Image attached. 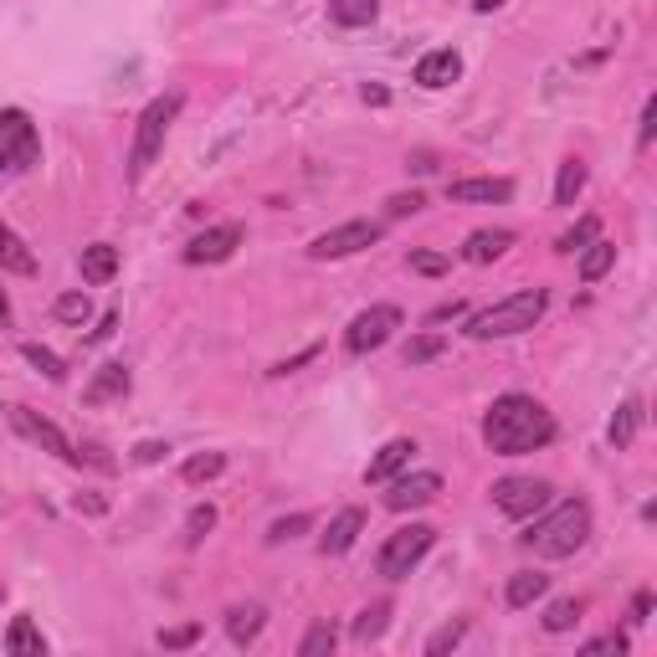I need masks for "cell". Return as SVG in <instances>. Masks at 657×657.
<instances>
[{
    "label": "cell",
    "instance_id": "obj_1",
    "mask_svg": "<svg viewBox=\"0 0 657 657\" xmlns=\"http://www.w3.org/2000/svg\"><path fill=\"white\" fill-rule=\"evenodd\" d=\"M483 442H488V453H499V457L539 453V447H549V442H555V416H549V411L539 407L534 396L509 391V396H499V401L488 407Z\"/></svg>",
    "mask_w": 657,
    "mask_h": 657
},
{
    "label": "cell",
    "instance_id": "obj_2",
    "mask_svg": "<svg viewBox=\"0 0 657 657\" xmlns=\"http://www.w3.org/2000/svg\"><path fill=\"white\" fill-rule=\"evenodd\" d=\"M519 539H524L534 555H545V560H565V555H576V549L591 539V503L586 499L555 503V509H549L545 519H534Z\"/></svg>",
    "mask_w": 657,
    "mask_h": 657
},
{
    "label": "cell",
    "instance_id": "obj_3",
    "mask_svg": "<svg viewBox=\"0 0 657 657\" xmlns=\"http://www.w3.org/2000/svg\"><path fill=\"white\" fill-rule=\"evenodd\" d=\"M549 309V293L545 288H519V293L499 298V303H488L483 313H472L468 319V339L488 345V339H514V334H530Z\"/></svg>",
    "mask_w": 657,
    "mask_h": 657
},
{
    "label": "cell",
    "instance_id": "obj_4",
    "mask_svg": "<svg viewBox=\"0 0 657 657\" xmlns=\"http://www.w3.org/2000/svg\"><path fill=\"white\" fill-rule=\"evenodd\" d=\"M180 103H186V98L170 88V93L149 98V109L140 113V124H134V144H129V180H134V186H140L144 175H149V165L159 159V149H165V134H170Z\"/></svg>",
    "mask_w": 657,
    "mask_h": 657
},
{
    "label": "cell",
    "instance_id": "obj_5",
    "mask_svg": "<svg viewBox=\"0 0 657 657\" xmlns=\"http://www.w3.org/2000/svg\"><path fill=\"white\" fill-rule=\"evenodd\" d=\"M432 545H437V530L432 524H407V530H396L386 545H380L376 555V570L386 580H407L416 565L432 555Z\"/></svg>",
    "mask_w": 657,
    "mask_h": 657
},
{
    "label": "cell",
    "instance_id": "obj_6",
    "mask_svg": "<svg viewBox=\"0 0 657 657\" xmlns=\"http://www.w3.org/2000/svg\"><path fill=\"white\" fill-rule=\"evenodd\" d=\"M42 159V134H36L26 109H0V170L21 175Z\"/></svg>",
    "mask_w": 657,
    "mask_h": 657
},
{
    "label": "cell",
    "instance_id": "obj_7",
    "mask_svg": "<svg viewBox=\"0 0 657 657\" xmlns=\"http://www.w3.org/2000/svg\"><path fill=\"white\" fill-rule=\"evenodd\" d=\"M380 236H386V221H345V226H334V232L313 236L309 257L313 263H339V257H355V252L376 247Z\"/></svg>",
    "mask_w": 657,
    "mask_h": 657
},
{
    "label": "cell",
    "instance_id": "obj_8",
    "mask_svg": "<svg viewBox=\"0 0 657 657\" xmlns=\"http://www.w3.org/2000/svg\"><path fill=\"white\" fill-rule=\"evenodd\" d=\"M401 328V309L396 303H370L365 313H355L345 328V349L349 355H376L386 339Z\"/></svg>",
    "mask_w": 657,
    "mask_h": 657
},
{
    "label": "cell",
    "instance_id": "obj_9",
    "mask_svg": "<svg viewBox=\"0 0 657 657\" xmlns=\"http://www.w3.org/2000/svg\"><path fill=\"white\" fill-rule=\"evenodd\" d=\"M11 426H16L26 442H36L42 453H52V457H63V463H73V468H82V453L73 447V437H67L57 422H47L42 411H32V407H11Z\"/></svg>",
    "mask_w": 657,
    "mask_h": 657
},
{
    "label": "cell",
    "instance_id": "obj_10",
    "mask_svg": "<svg viewBox=\"0 0 657 657\" xmlns=\"http://www.w3.org/2000/svg\"><path fill=\"white\" fill-rule=\"evenodd\" d=\"M549 499H555V488L545 478H499L493 483V509L509 519H534L539 509H549Z\"/></svg>",
    "mask_w": 657,
    "mask_h": 657
},
{
    "label": "cell",
    "instance_id": "obj_11",
    "mask_svg": "<svg viewBox=\"0 0 657 657\" xmlns=\"http://www.w3.org/2000/svg\"><path fill=\"white\" fill-rule=\"evenodd\" d=\"M437 493H442V472H407V478H391L386 509H396V514H411V509L437 503Z\"/></svg>",
    "mask_w": 657,
    "mask_h": 657
},
{
    "label": "cell",
    "instance_id": "obj_12",
    "mask_svg": "<svg viewBox=\"0 0 657 657\" xmlns=\"http://www.w3.org/2000/svg\"><path fill=\"white\" fill-rule=\"evenodd\" d=\"M236 247H242V226H236V221H221V226H211V232L190 236V247H186V263H190V267H205V263H226V257H232Z\"/></svg>",
    "mask_w": 657,
    "mask_h": 657
},
{
    "label": "cell",
    "instance_id": "obj_13",
    "mask_svg": "<svg viewBox=\"0 0 657 657\" xmlns=\"http://www.w3.org/2000/svg\"><path fill=\"white\" fill-rule=\"evenodd\" d=\"M447 196L457 205H503L514 196V180H493V175H483V180H453Z\"/></svg>",
    "mask_w": 657,
    "mask_h": 657
},
{
    "label": "cell",
    "instance_id": "obj_14",
    "mask_svg": "<svg viewBox=\"0 0 657 657\" xmlns=\"http://www.w3.org/2000/svg\"><path fill=\"white\" fill-rule=\"evenodd\" d=\"M509 247H514V232H509V226H483V232H472L468 242H463V263L488 267V263H499Z\"/></svg>",
    "mask_w": 657,
    "mask_h": 657
},
{
    "label": "cell",
    "instance_id": "obj_15",
    "mask_svg": "<svg viewBox=\"0 0 657 657\" xmlns=\"http://www.w3.org/2000/svg\"><path fill=\"white\" fill-rule=\"evenodd\" d=\"M411 453H416V442H411V437H391L376 457H370V468H365V483H391L396 472L411 463Z\"/></svg>",
    "mask_w": 657,
    "mask_h": 657
},
{
    "label": "cell",
    "instance_id": "obj_16",
    "mask_svg": "<svg viewBox=\"0 0 657 657\" xmlns=\"http://www.w3.org/2000/svg\"><path fill=\"white\" fill-rule=\"evenodd\" d=\"M457 73H463V57H457L453 47L426 52L422 63H416V82H422V88H447V82H457Z\"/></svg>",
    "mask_w": 657,
    "mask_h": 657
},
{
    "label": "cell",
    "instance_id": "obj_17",
    "mask_svg": "<svg viewBox=\"0 0 657 657\" xmlns=\"http://www.w3.org/2000/svg\"><path fill=\"white\" fill-rule=\"evenodd\" d=\"M360 530H365L360 509H339V514H334V524L324 530V539H319V549H324V555H345V549L360 539Z\"/></svg>",
    "mask_w": 657,
    "mask_h": 657
},
{
    "label": "cell",
    "instance_id": "obj_18",
    "mask_svg": "<svg viewBox=\"0 0 657 657\" xmlns=\"http://www.w3.org/2000/svg\"><path fill=\"white\" fill-rule=\"evenodd\" d=\"M78 267H82V282L103 288V282H113V272H119V247H109V242H93V247H82Z\"/></svg>",
    "mask_w": 657,
    "mask_h": 657
},
{
    "label": "cell",
    "instance_id": "obj_19",
    "mask_svg": "<svg viewBox=\"0 0 657 657\" xmlns=\"http://www.w3.org/2000/svg\"><path fill=\"white\" fill-rule=\"evenodd\" d=\"M124 396H129V370L124 365H103V370L88 380L82 401H88V407H103V401H124Z\"/></svg>",
    "mask_w": 657,
    "mask_h": 657
},
{
    "label": "cell",
    "instance_id": "obj_20",
    "mask_svg": "<svg viewBox=\"0 0 657 657\" xmlns=\"http://www.w3.org/2000/svg\"><path fill=\"white\" fill-rule=\"evenodd\" d=\"M0 267H5V272H21V278H32V272H36L32 247L11 232V221H5V216H0Z\"/></svg>",
    "mask_w": 657,
    "mask_h": 657
},
{
    "label": "cell",
    "instance_id": "obj_21",
    "mask_svg": "<svg viewBox=\"0 0 657 657\" xmlns=\"http://www.w3.org/2000/svg\"><path fill=\"white\" fill-rule=\"evenodd\" d=\"M263 622H267V611L252 601V606H232L226 611V632H232L236 647H252V642L263 637Z\"/></svg>",
    "mask_w": 657,
    "mask_h": 657
},
{
    "label": "cell",
    "instance_id": "obj_22",
    "mask_svg": "<svg viewBox=\"0 0 657 657\" xmlns=\"http://www.w3.org/2000/svg\"><path fill=\"white\" fill-rule=\"evenodd\" d=\"M5 653L11 657H42L47 653V637L32 626V616H16V622H11V632H5Z\"/></svg>",
    "mask_w": 657,
    "mask_h": 657
},
{
    "label": "cell",
    "instance_id": "obj_23",
    "mask_svg": "<svg viewBox=\"0 0 657 657\" xmlns=\"http://www.w3.org/2000/svg\"><path fill=\"white\" fill-rule=\"evenodd\" d=\"M611 263H616V247H611V242H601V236H591V242L580 247V282L606 278Z\"/></svg>",
    "mask_w": 657,
    "mask_h": 657
},
{
    "label": "cell",
    "instance_id": "obj_24",
    "mask_svg": "<svg viewBox=\"0 0 657 657\" xmlns=\"http://www.w3.org/2000/svg\"><path fill=\"white\" fill-rule=\"evenodd\" d=\"M380 16V0H328V21L334 26H370Z\"/></svg>",
    "mask_w": 657,
    "mask_h": 657
},
{
    "label": "cell",
    "instance_id": "obj_25",
    "mask_svg": "<svg viewBox=\"0 0 657 657\" xmlns=\"http://www.w3.org/2000/svg\"><path fill=\"white\" fill-rule=\"evenodd\" d=\"M549 591V576H539V570H519V576H509V606H534L539 595Z\"/></svg>",
    "mask_w": 657,
    "mask_h": 657
},
{
    "label": "cell",
    "instance_id": "obj_26",
    "mask_svg": "<svg viewBox=\"0 0 657 657\" xmlns=\"http://www.w3.org/2000/svg\"><path fill=\"white\" fill-rule=\"evenodd\" d=\"M637 426H642V401H622V411H616V416H611V426H606L611 447H632Z\"/></svg>",
    "mask_w": 657,
    "mask_h": 657
},
{
    "label": "cell",
    "instance_id": "obj_27",
    "mask_svg": "<svg viewBox=\"0 0 657 657\" xmlns=\"http://www.w3.org/2000/svg\"><path fill=\"white\" fill-rule=\"evenodd\" d=\"M580 190H586V165H580V159H565L560 180H555V205H576Z\"/></svg>",
    "mask_w": 657,
    "mask_h": 657
},
{
    "label": "cell",
    "instance_id": "obj_28",
    "mask_svg": "<svg viewBox=\"0 0 657 657\" xmlns=\"http://www.w3.org/2000/svg\"><path fill=\"white\" fill-rule=\"evenodd\" d=\"M186 483H211V478H221L226 472V453H201V457H190L186 468Z\"/></svg>",
    "mask_w": 657,
    "mask_h": 657
},
{
    "label": "cell",
    "instance_id": "obj_29",
    "mask_svg": "<svg viewBox=\"0 0 657 657\" xmlns=\"http://www.w3.org/2000/svg\"><path fill=\"white\" fill-rule=\"evenodd\" d=\"M21 360H26V365H36V370H42V376H47V380H63V376H67V365L57 360V355H52L47 345H21Z\"/></svg>",
    "mask_w": 657,
    "mask_h": 657
},
{
    "label": "cell",
    "instance_id": "obj_30",
    "mask_svg": "<svg viewBox=\"0 0 657 657\" xmlns=\"http://www.w3.org/2000/svg\"><path fill=\"white\" fill-rule=\"evenodd\" d=\"M580 601H570V595H565V601H555V606L545 611V632H555V637H560V632H570V626L580 622Z\"/></svg>",
    "mask_w": 657,
    "mask_h": 657
},
{
    "label": "cell",
    "instance_id": "obj_31",
    "mask_svg": "<svg viewBox=\"0 0 657 657\" xmlns=\"http://www.w3.org/2000/svg\"><path fill=\"white\" fill-rule=\"evenodd\" d=\"M386 616H391V606H386V601H376V606H365V611H360V622H355V637H360V642L386 637Z\"/></svg>",
    "mask_w": 657,
    "mask_h": 657
},
{
    "label": "cell",
    "instance_id": "obj_32",
    "mask_svg": "<svg viewBox=\"0 0 657 657\" xmlns=\"http://www.w3.org/2000/svg\"><path fill=\"white\" fill-rule=\"evenodd\" d=\"M52 313H57L63 324H88V313H93V303H88V293H63L57 303H52Z\"/></svg>",
    "mask_w": 657,
    "mask_h": 657
},
{
    "label": "cell",
    "instance_id": "obj_33",
    "mask_svg": "<svg viewBox=\"0 0 657 657\" xmlns=\"http://www.w3.org/2000/svg\"><path fill=\"white\" fill-rule=\"evenodd\" d=\"M211 530H216V509H211V503H196L186 519V545H201Z\"/></svg>",
    "mask_w": 657,
    "mask_h": 657
},
{
    "label": "cell",
    "instance_id": "obj_34",
    "mask_svg": "<svg viewBox=\"0 0 657 657\" xmlns=\"http://www.w3.org/2000/svg\"><path fill=\"white\" fill-rule=\"evenodd\" d=\"M334 642H339V637H334V626L319 622V626L309 632V637L298 642V657H324V653H334Z\"/></svg>",
    "mask_w": 657,
    "mask_h": 657
},
{
    "label": "cell",
    "instance_id": "obj_35",
    "mask_svg": "<svg viewBox=\"0 0 657 657\" xmlns=\"http://www.w3.org/2000/svg\"><path fill=\"white\" fill-rule=\"evenodd\" d=\"M591 236H601V221H595V216H580L576 226H570V232L555 242V247H560V252H580L586 242H591Z\"/></svg>",
    "mask_w": 657,
    "mask_h": 657
},
{
    "label": "cell",
    "instance_id": "obj_36",
    "mask_svg": "<svg viewBox=\"0 0 657 657\" xmlns=\"http://www.w3.org/2000/svg\"><path fill=\"white\" fill-rule=\"evenodd\" d=\"M442 349H447V339H442V334H422V339H411V345H407V365H426V360H437Z\"/></svg>",
    "mask_w": 657,
    "mask_h": 657
},
{
    "label": "cell",
    "instance_id": "obj_37",
    "mask_svg": "<svg viewBox=\"0 0 657 657\" xmlns=\"http://www.w3.org/2000/svg\"><path fill=\"white\" fill-rule=\"evenodd\" d=\"M313 519L309 514H288V519H278L272 530H267V545H288V539H298V534L309 530Z\"/></svg>",
    "mask_w": 657,
    "mask_h": 657
},
{
    "label": "cell",
    "instance_id": "obj_38",
    "mask_svg": "<svg viewBox=\"0 0 657 657\" xmlns=\"http://www.w3.org/2000/svg\"><path fill=\"white\" fill-rule=\"evenodd\" d=\"M463 632H468V622H447L442 632H432V637H426V657H442L447 647H457V642H463Z\"/></svg>",
    "mask_w": 657,
    "mask_h": 657
},
{
    "label": "cell",
    "instance_id": "obj_39",
    "mask_svg": "<svg viewBox=\"0 0 657 657\" xmlns=\"http://www.w3.org/2000/svg\"><path fill=\"white\" fill-rule=\"evenodd\" d=\"M201 637V626L190 622V626H170V632H159V647L165 653H180V647H190V642Z\"/></svg>",
    "mask_w": 657,
    "mask_h": 657
},
{
    "label": "cell",
    "instance_id": "obj_40",
    "mask_svg": "<svg viewBox=\"0 0 657 657\" xmlns=\"http://www.w3.org/2000/svg\"><path fill=\"white\" fill-rule=\"evenodd\" d=\"M411 267L426 272V278H437V272H447V257L442 252H411Z\"/></svg>",
    "mask_w": 657,
    "mask_h": 657
},
{
    "label": "cell",
    "instance_id": "obj_41",
    "mask_svg": "<svg viewBox=\"0 0 657 657\" xmlns=\"http://www.w3.org/2000/svg\"><path fill=\"white\" fill-rule=\"evenodd\" d=\"M386 205H391V216H416V211H422V196H416V190H411V196H391V201H386Z\"/></svg>",
    "mask_w": 657,
    "mask_h": 657
},
{
    "label": "cell",
    "instance_id": "obj_42",
    "mask_svg": "<svg viewBox=\"0 0 657 657\" xmlns=\"http://www.w3.org/2000/svg\"><path fill=\"white\" fill-rule=\"evenodd\" d=\"M586 653H616V657H622L626 653V637H616V632H606V637H595V642H586Z\"/></svg>",
    "mask_w": 657,
    "mask_h": 657
},
{
    "label": "cell",
    "instance_id": "obj_43",
    "mask_svg": "<svg viewBox=\"0 0 657 657\" xmlns=\"http://www.w3.org/2000/svg\"><path fill=\"white\" fill-rule=\"evenodd\" d=\"M653 119H657V98L642 103V129H637V144H653Z\"/></svg>",
    "mask_w": 657,
    "mask_h": 657
},
{
    "label": "cell",
    "instance_id": "obj_44",
    "mask_svg": "<svg viewBox=\"0 0 657 657\" xmlns=\"http://www.w3.org/2000/svg\"><path fill=\"white\" fill-rule=\"evenodd\" d=\"M447 319H463V303H457V298L453 303H437V309L426 313V324H447Z\"/></svg>",
    "mask_w": 657,
    "mask_h": 657
},
{
    "label": "cell",
    "instance_id": "obj_45",
    "mask_svg": "<svg viewBox=\"0 0 657 657\" xmlns=\"http://www.w3.org/2000/svg\"><path fill=\"white\" fill-rule=\"evenodd\" d=\"M165 453H170L165 442H140V447H134V463H159Z\"/></svg>",
    "mask_w": 657,
    "mask_h": 657
},
{
    "label": "cell",
    "instance_id": "obj_46",
    "mask_svg": "<svg viewBox=\"0 0 657 657\" xmlns=\"http://www.w3.org/2000/svg\"><path fill=\"white\" fill-rule=\"evenodd\" d=\"M113 324H119V309H109V313H103V319H98V328H93V334H88V339H93V345H98V339H109V334H113Z\"/></svg>",
    "mask_w": 657,
    "mask_h": 657
},
{
    "label": "cell",
    "instance_id": "obj_47",
    "mask_svg": "<svg viewBox=\"0 0 657 657\" xmlns=\"http://www.w3.org/2000/svg\"><path fill=\"white\" fill-rule=\"evenodd\" d=\"M647 611H653V595L642 591L637 601H632V622H647Z\"/></svg>",
    "mask_w": 657,
    "mask_h": 657
},
{
    "label": "cell",
    "instance_id": "obj_48",
    "mask_svg": "<svg viewBox=\"0 0 657 657\" xmlns=\"http://www.w3.org/2000/svg\"><path fill=\"white\" fill-rule=\"evenodd\" d=\"M499 5H503V0H472V11H483V16H488V11H499Z\"/></svg>",
    "mask_w": 657,
    "mask_h": 657
},
{
    "label": "cell",
    "instance_id": "obj_49",
    "mask_svg": "<svg viewBox=\"0 0 657 657\" xmlns=\"http://www.w3.org/2000/svg\"><path fill=\"white\" fill-rule=\"evenodd\" d=\"M5 324H11V298L0 293V328H5Z\"/></svg>",
    "mask_w": 657,
    "mask_h": 657
}]
</instances>
